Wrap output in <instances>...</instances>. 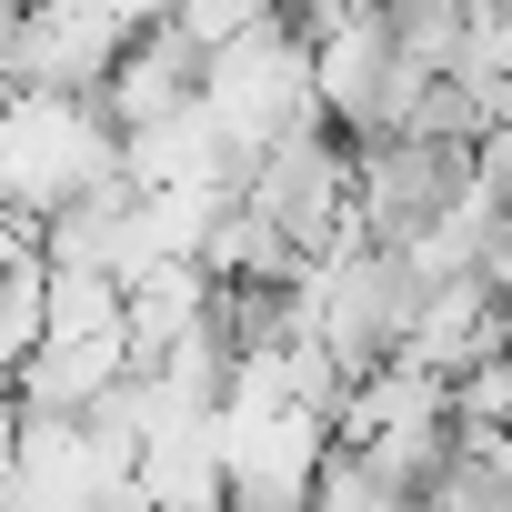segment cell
<instances>
[{
  "label": "cell",
  "instance_id": "6da1fadb",
  "mask_svg": "<svg viewBox=\"0 0 512 512\" xmlns=\"http://www.w3.org/2000/svg\"><path fill=\"white\" fill-rule=\"evenodd\" d=\"M251 211L282 221L312 262H332V251H352V211H362V161L342 141V121H302L292 141L262 151V171H251Z\"/></svg>",
  "mask_w": 512,
  "mask_h": 512
},
{
  "label": "cell",
  "instance_id": "7a4b0ae2",
  "mask_svg": "<svg viewBox=\"0 0 512 512\" xmlns=\"http://www.w3.org/2000/svg\"><path fill=\"white\" fill-rule=\"evenodd\" d=\"M482 181V141H382L362 151V211H352V241L372 251H412L422 231H442Z\"/></svg>",
  "mask_w": 512,
  "mask_h": 512
},
{
  "label": "cell",
  "instance_id": "3957f363",
  "mask_svg": "<svg viewBox=\"0 0 512 512\" xmlns=\"http://www.w3.org/2000/svg\"><path fill=\"white\" fill-rule=\"evenodd\" d=\"M141 352H131V332H91V342H41L31 362H21V402L31 412H61V422H81L121 372H131Z\"/></svg>",
  "mask_w": 512,
  "mask_h": 512
},
{
  "label": "cell",
  "instance_id": "277c9868",
  "mask_svg": "<svg viewBox=\"0 0 512 512\" xmlns=\"http://www.w3.org/2000/svg\"><path fill=\"white\" fill-rule=\"evenodd\" d=\"M201 312H211V272H201V262H161V272H141V282H131V352L161 372V352H171Z\"/></svg>",
  "mask_w": 512,
  "mask_h": 512
},
{
  "label": "cell",
  "instance_id": "5b68a950",
  "mask_svg": "<svg viewBox=\"0 0 512 512\" xmlns=\"http://www.w3.org/2000/svg\"><path fill=\"white\" fill-rule=\"evenodd\" d=\"M91 332H131V282L51 272V342H91Z\"/></svg>",
  "mask_w": 512,
  "mask_h": 512
},
{
  "label": "cell",
  "instance_id": "8992f818",
  "mask_svg": "<svg viewBox=\"0 0 512 512\" xmlns=\"http://www.w3.org/2000/svg\"><path fill=\"white\" fill-rule=\"evenodd\" d=\"M292 0H181V21L221 51V41H241V31H262V21H282Z\"/></svg>",
  "mask_w": 512,
  "mask_h": 512
},
{
  "label": "cell",
  "instance_id": "52a82bcc",
  "mask_svg": "<svg viewBox=\"0 0 512 512\" xmlns=\"http://www.w3.org/2000/svg\"><path fill=\"white\" fill-rule=\"evenodd\" d=\"M482 282H492V292L512 302V231H502V251H492V272H482Z\"/></svg>",
  "mask_w": 512,
  "mask_h": 512
}]
</instances>
